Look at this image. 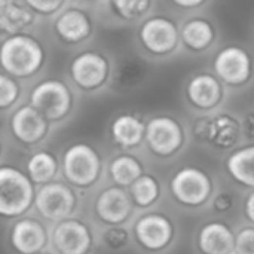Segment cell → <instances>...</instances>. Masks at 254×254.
<instances>
[{
    "label": "cell",
    "instance_id": "obj_1",
    "mask_svg": "<svg viewBox=\"0 0 254 254\" xmlns=\"http://www.w3.org/2000/svg\"><path fill=\"white\" fill-rule=\"evenodd\" d=\"M46 60V51L40 40L28 33L1 37L0 64L3 73L15 79L34 76Z\"/></svg>",
    "mask_w": 254,
    "mask_h": 254
},
{
    "label": "cell",
    "instance_id": "obj_2",
    "mask_svg": "<svg viewBox=\"0 0 254 254\" xmlns=\"http://www.w3.org/2000/svg\"><path fill=\"white\" fill-rule=\"evenodd\" d=\"M36 185L22 170L3 165L0 170V214L16 219L25 214L36 201Z\"/></svg>",
    "mask_w": 254,
    "mask_h": 254
},
{
    "label": "cell",
    "instance_id": "obj_3",
    "mask_svg": "<svg viewBox=\"0 0 254 254\" xmlns=\"http://www.w3.org/2000/svg\"><path fill=\"white\" fill-rule=\"evenodd\" d=\"M103 171L100 152L89 143L70 144L61 158V173L71 188H92Z\"/></svg>",
    "mask_w": 254,
    "mask_h": 254
},
{
    "label": "cell",
    "instance_id": "obj_4",
    "mask_svg": "<svg viewBox=\"0 0 254 254\" xmlns=\"http://www.w3.org/2000/svg\"><path fill=\"white\" fill-rule=\"evenodd\" d=\"M170 192L179 204L189 208H198L213 199L214 182L207 171L188 165L173 174Z\"/></svg>",
    "mask_w": 254,
    "mask_h": 254
},
{
    "label": "cell",
    "instance_id": "obj_5",
    "mask_svg": "<svg viewBox=\"0 0 254 254\" xmlns=\"http://www.w3.org/2000/svg\"><path fill=\"white\" fill-rule=\"evenodd\" d=\"M31 104L51 124L65 119L73 109V92L70 86L60 79H45L30 92Z\"/></svg>",
    "mask_w": 254,
    "mask_h": 254
},
{
    "label": "cell",
    "instance_id": "obj_6",
    "mask_svg": "<svg viewBox=\"0 0 254 254\" xmlns=\"http://www.w3.org/2000/svg\"><path fill=\"white\" fill-rule=\"evenodd\" d=\"M138 42L150 55L168 57L182 45L180 27L170 16L152 15L140 24Z\"/></svg>",
    "mask_w": 254,
    "mask_h": 254
},
{
    "label": "cell",
    "instance_id": "obj_7",
    "mask_svg": "<svg viewBox=\"0 0 254 254\" xmlns=\"http://www.w3.org/2000/svg\"><path fill=\"white\" fill-rule=\"evenodd\" d=\"M77 207V196L74 189L64 182L54 180L37 188L34 208L37 214L51 223H60L73 217Z\"/></svg>",
    "mask_w": 254,
    "mask_h": 254
},
{
    "label": "cell",
    "instance_id": "obj_8",
    "mask_svg": "<svg viewBox=\"0 0 254 254\" xmlns=\"http://www.w3.org/2000/svg\"><path fill=\"white\" fill-rule=\"evenodd\" d=\"M253 55L241 45H228L219 49L213 60V73L228 88H240L252 80Z\"/></svg>",
    "mask_w": 254,
    "mask_h": 254
},
{
    "label": "cell",
    "instance_id": "obj_9",
    "mask_svg": "<svg viewBox=\"0 0 254 254\" xmlns=\"http://www.w3.org/2000/svg\"><path fill=\"white\" fill-rule=\"evenodd\" d=\"M144 143L153 155L159 158H171L186 144L185 127L173 116H153L146 122Z\"/></svg>",
    "mask_w": 254,
    "mask_h": 254
},
{
    "label": "cell",
    "instance_id": "obj_10",
    "mask_svg": "<svg viewBox=\"0 0 254 254\" xmlns=\"http://www.w3.org/2000/svg\"><path fill=\"white\" fill-rule=\"evenodd\" d=\"M70 80L83 92H94L106 86L112 77L110 61L98 51H82L68 67Z\"/></svg>",
    "mask_w": 254,
    "mask_h": 254
},
{
    "label": "cell",
    "instance_id": "obj_11",
    "mask_svg": "<svg viewBox=\"0 0 254 254\" xmlns=\"http://www.w3.org/2000/svg\"><path fill=\"white\" fill-rule=\"evenodd\" d=\"M132 238L150 253L167 250L176 238V225L164 213L149 211L141 214L132 225Z\"/></svg>",
    "mask_w": 254,
    "mask_h": 254
},
{
    "label": "cell",
    "instance_id": "obj_12",
    "mask_svg": "<svg viewBox=\"0 0 254 254\" xmlns=\"http://www.w3.org/2000/svg\"><path fill=\"white\" fill-rule=\"evenodd\" d=\"M51 244L57 254H91L95 247V237L88 223L70 217L54 226Z\"/></svg>",
    "mask_w": 254,
    "mask_h": 254
},
{
    "label": "cell",
    "instance_id": "obj_13",
    "mask_svg": "<svg viewBox=\"0 0 254 254\" xmlns=\"http://www.w3.org/2000/svg\"><path fill=\"white\" fill-rule=\"evenodd\" d=\"M225 91L226 86L214 73L196 71L186 82L185 97L192 109L207 115L222 104Z\"/></svg>",
    "mask_w": 254,
    "mask_h": 254
},
{
    "label": "cell",
    "instance_id": "obj_14",
    "mask_svg": "<svg viewBox=\"0 0 254 254\" xmlns=\"http://www.w3.org/2000/svg\"><path fill=\"white\" fill-rule=\"evenodd\" d=\"M134 202L129 196L128 189L116 185L103 189L94 202L95 216L106 226L125 225L134 211Z\"/></svg>",
    "mask_w": 254,
    "mask_h": 254
},
{
    "label": "cell",
    "instance_id": "obj_15",
    "mask_svg": "<svg viewBox=\"0 0 254 254\" xmlns=\"http://www.w3.org/2000/svg\"><path fill=\"white\" fill-rule=\"evenodd\" d=\"M49 121L31 104L16 107L9 118V128L13 138L25 146L40 143L49 132Z\"/></svg>",
    "mask_w": 254,
    "mask_h": 254
},
{
    "label": "cell",
    "instance_id": "obj_16",
    "mask_svg": "<svg viewBox=\"0 0 254 254\" xmlns=\"http://www.w3.org/2000/svg\"><path fill=\"white\" fill-rule=\"evenodd\" d=\"M54 33L65 45H80L92 36L94 22L85 9L67 4L54 19Z\"/></svg>",
    "mask_w": 254,
    "mask_h": 254
},
{
    "label": "cell",
    "instance_id": "obj_17",
    "mask_svg": "<svg viewBox=\"0 0 254 254\" xmlns=\"http://www.w3.org/2000/svg\"><path fill=\"white\" fill-rule=\"evenodd\" d=\"M12 249L19 254H40L49 244V232L46 226L34 217L18 219L9 232Z\"/></svg>",
    "mask_w": 254,
    "mask_h": 254
},
{
    "label": "cell",
    "instance_id": "obj_18",
    "mask_svg": "<svg viewBox=\"0 0 254 254\" xmlns=\"http://www.w3.org/2000/svg\"><path fill=\"white\" fill-rule=\"evenodd\" d=\"M237 232L223 222H208L201 226L196 235V246L201 254H235Z\"/></svg>",
    "mask_w": 254,
    "mask_h": 254
},
{
    "label": "cell",
    "instance_id": "obj_19",
    "mask_svg": "<svg viewBox=\"0 0 254 254\" xmlns=\"http://www.w3.org/2000/svg\"><path fill=\"white\" fill-rule=\"evenodd\" d=\"M149 74V67L144 58L125 54L118 58L115 65L112 67L110 85L116 91H129L140 86Z\"/></svg>",
    "mask_w": 254,
    "mask_h": 254
},
{
    "label": "cell",
    "instance_id": "obj_20",
    "mask_svg": "<svg viewBox=\"0 0 254 254\" xmlns=\"http://www.w3.org/2000/svg\"><path fill=\"white\" fill-rule=\"evenodd\" d=\"M37 15L21 0H0V31L1 37L27 33L34 25Z\"/></svg>",
    "mask_w": 254,
    "mask_h": 254
},
{
    "label": "cell",
    "instance_id": "obj_21",
    "mask_svg": "<svg viewBox=\"0 0 254 254\" xmlns=\"http://www.w3.org/2000/svg\"><path fill=\"white\" fill-rule=\"evenodd\" d=\"M110 137L122 149H135L144 141L146 122L132 113H121L110 124Z\"/></svg>",
    "mask_w": 254,
    "mask_h": 254
},
{
    "label": "cell",
    "instance_id": "obj_22",
    "mask_svg": "<svg viewBox=\"0 0 254 254\" xmlns=\"http://www.w3.org/2000/svg\"><path fill=\"white\" fill-rule=\"evenodd\" d=\"M243 135V122L231 113L211 116L208 146L217 150H232Z\"/></svg>",
    "mask_w": 254,
    "mask_h": 254
},
{
    "label": "cell",
    "instance_id": "obj_23",
    "mask_svg": "<svg viewBox=\"0 0 254 254\" xmlns=\"http://www.w3.org/2000/svg\"><path fill=\"white\" fill-rule=\"evenodd\" d=\"M216 27L204 16L186 19L180 27L182 45L192 52H204L216 42Z\"/></svg>",
    "mask_w": 254,
    "mask_h": 254
},
{
    "label": "cell",
    "instance_id": "obj_24",
    "mask_svg": "<svg viewBox=\"0 0 254 254\" xmlns=\"http://www.w3.org/2000/svg\"><path fill=\"white\" fill-rule=\"evenodd\" d=\"M225 170L235 183L254 190V144L232 150L225 161Z\"/></svg>",
    "mask_w": 254,
    "mask_h": 254
},
{
    "label": "cell",
    "instance_id": "obj_25",
    "mask_svg": "<svg viewBox=\"0 0 254 254\" xmlns=\"http://www.w3.org/2000/svg\"><path fill=\"white\" fill-rule=\"evenodd\" d=\"M25 173L31 182L40 188L55 180L60 173V164L54 153L48 150H39L28 158L25 164Z\"/></svg>",
    "mask_w": 254,
    "mask_h": 254
},
{
    "label": "cell",
    "instance_id": "obj_26",
    "mask_svg": "<svg viewBox=\"0 0 254 254\" xmlns=\"http://www.w3.org/2000/svg\"><path fill=\"white\" fill-rule=\"evenodd\" d=\"M143 174L144 168L141 162L129 153H121L109 164V176L112 182L124 189H129Z\"/></svg>",
    "mask_w": 254,
    "mask_h": 254
},
{
    "label": "cell",
    "instance_id": "obj_27",
    "mask_svg": "<svg viewBox=\"0 0 254 254\" xmlns=\"http://www.w3.org/2000/svg\"><path fill=\"white\" fill-rule=\"evenodd\" d=\"M106 6L110 9V13L115 15L116 19L129 22L146 18L156 4L150 0H113L107 1Z\"/></svg>",
    "mask_w": 254,
    "mask_h": 254
},
{
    "label": "cell",
    "instance_id": "obj_28",
    "mask_svg": "<svg viewBox=\"0 0 254 254\" xmlns=\"http://www.w3.org/2000/svg\"><path fill=\"white\" fill-rule=\"evenodd\" d=\"M129 196L135 207L138 208H149L152 207L159 195H161V186L158 180L150 174H143L129 189Z\"/></svg>",
    "mask_w": 254,
    "mask_h": 254
},
{
    "label": "cell",
    "instance_id": "obj_29",
    "mask_svg": "<svg viewBox=\"0 0 254 254\" xmlns=\"http://www.w3.org/2000/svg\"><path fill=\"white\" fill-rule=\"evenodd\" d=\"M131 238H132V231H129L124 225L106 226V229L101 235L103 244L112 252H119V250L127 249L131 244Z\"/></svg>",
    "mask_w": 254,
    "mask_h": 254
},
{
    "label": "cell",
    "instance_id": "obj_30",
    "mask_svg": "<svg viewBox=\"0 0 254 254\" xmlns=\"http://www.w3.org/2000/svg\"><path fill=\"white\" fill-rule=\"evenodd\" d=\"M21 95V86L15 77L1 71L0 74V109L7 110L15 106Z\"/></svg>",
    "mask_w": 254,
    "mask_h": 254
},
{
    "label": "cell",
    "instance_id": "obj_31",
    "mask_svg": "<svg viewBox=\"0 0 254 254\" xmlns=\"http://www.w3.org/2000/svg\"><path fill=\"white\" fill-rule=\"evenodd\" d=\"M28 7L39 16H51L58 15L68 3L63 0H25Z\"/></svg>",
    "mask_w": 254,
    "mask_h": 254
},
{
    "label": "cell",
    "instance_id": "obj_32",
    "mask_svg": "<svg viewBox=\"0 0 254 254\" xmlns=\"http://www.w3.org/2000/svg\"><path fill=\"white\" fill-rule=\"evenodd\" d=\"M235 254H254V226H243L237 232Z\"/></svg>",
    "mask_w": 254,
    "mask_h": 254
},
{
    "label": "cell",
    "instance_id": "obj_33",
    "mask_svg": "<svg viewBox=\"0 0 254 254\" xmlns=\"http://www.w3.org/2000/svg\"><path fill=\"white\" fill-rule=\"evenodd\" d=\"M235 205V196L229 190H219L214 193L211 199V207L217 214H226L229 213Z\"/></svg>",
    "mask_w": 254,
    "mask_h": 254
},
{
    "label": "cell",
    "instance_id": "obj_34",
    "mask_svg": "<svg viewBox=\"0 0 254 254\" xmlns=\"http://www.w3.org/2000/svg\"><path fill=\"white\" fill-rule=\"evenodd\" d=\"M211 116L202 115L199 116L192 125V137L199 144H208V134H210Z\"/></svg>",
    "mask_w": 254,
    "mask_h": 254
},
{
    "label": "cell",
    "instance_id": "obj_35",
    "mask_svg": "<svg viewBox=\"0 0 254 254\" xmlns=\"http://www.w3.org/2000/svg\"><path fill=\"white\" fill-rule=\"evenodd\" d=\"M173 4L179 9H186V10H195L198 7H204L207 1L204 0H176Z\"/></svg>",
    "mask_w": 254,
    "mask_h": 254
},
{
    "label": "cell",
    "instance_id": "obj_36",
    "mask_svg": "<svg viewBox=\"0 0 254 254\" xmlns=\"http://www.w3.org/2000/svg\"><path fill=\"white\" fill-rule=\"evenodd\" d=\"M244 214H246V219L254 226V190L247 195L244 201Z\"/></svg>",
    "mask_w": 254,
    "mask_h": 254
},
{
    "label": "cell",
    "instance_id": "obj_37",
    "mask_svg": "<svg viewBox=\"0 0 254 254\" xmlns=\"http://www.w3.org/2000/svg\"><path fill=\"white\" fill-rule=\"evenodd\" d=\"M243 132L249 137L254 140V112L252 113H247L244 121H243Z\"/></svg>",
    "mask_w": 254,
    "mask_h": 254
},
{
    "label": "cell",
    "instance_id": "obj_38",
    "mask_svg": "<svg viewBox=\"0 0 254 254\" xmlns=\"http://www.w3.org/2000/svg\"><path fill=\"white\" fill-rule=\"evenodd\" d=\"M40 254H52V253H48V252H43V253H40Z\"/></svg>",
    "mask_w": 254,
    "mask_h": 254
}]
</instances>
